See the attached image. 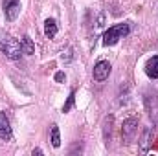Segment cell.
Listing matches in <instances>:
<instances>
[{
	"mask_svg": "<svg viewBox=\"0 0 158 156\" xmlns=\"http://www.w3.org/2000/svg\"><path fill=\"white\" fill-rule=\"evenodd\" d=\"M0 51L7 59H11V61H19L20 55H22V46H20L19 40L15 39V37H11L9 33L0 31Z\"/></svg>",
	"mask_w": 158,
	"mask_h": 156,
	"instance_id": "6da1fadb",
	"label": "cell"
},
{
	"mask_svg": "<svg viewBox=\"0 0 158 156\" xmlns=\"http://www.w3.org/2000/svg\"><path fill=\"white\" fill-rule=\"evenodd\" d=\"M129 33H131V24H129V22L114 24V26H110V28L103 33V44H105V46H114L119 39L127 37Z\"/></svg>",
	"mask_w": 158,
	"mask_h": 156,
	"instance_id": "7a4b0ae2",
	"label": "cell"
},
{
	"mask_svg": "<svg viewBox=\"0 0 158 156\" xmlns=\"http://www.w3.org/2000/svg\"><path fill=\"white\" fill-rule=\"evenodd\" d=\"M136 134H138V119H136V117H127V119L123 121V127H121L123 142H125L127 145L132 143L134 138H136Z\"/></svg>",
	"mask_w": 158,
	"mask_h": 156,
	"instance_id": "3957f363",
	"label": "cell"
},
{
	"mask_svg": "<svg viewBox=\"0 0 158 156\" xmlns=\"http://www.w3.org/2000/svg\"><path fill=\"white\" fill-rule=\"evenodd\" d=\"M4 15L7 20H15L20 13V0H2Z\"/></svg>",
	"mask_w": 158,
	"mask_h": 156,
	"instance_id": "277c9868",
	"label": "cell"
},
{
	"mask_svg": "<svg viewBox=\"0 0 158 156\" xmlns=\"http://www.w3.org/2000/svg\"><path fill=\"white\" fill-rule=\"evenodd\" d=\"M109 76H110V63L109 61H98L94 66V79L101 83V81L109 79Z\"/></svg>",
	"mask_w": 158,
	"mask_h": 156,
	"instance_id": "5b68a950",
	"label": "cell"
},
{
	"mask_svg": "<svg viewBox=\"0 0 158 156\" xmlns=\"http://www.w3.org/2000/svg\"><path fill=\"white\" fill-rule=\"evenodd\" d=\"M13 138V130H11V125H9V119L4 112H0V140L4 142H9Z\"/></svg>",
	"mask_w": 158,
	"mask_h": 156,
	"instance_id": "8992f818",
	"label": "cell"
},
{
	"mask_svg": "<svg viewBox=\"0 0 158 156\" xmlns=\"http://www.w3.org/2000/svg\"><path fill=\"white\" fill-rule=\"evenodd\" d=\"M145 74L149 79H158V55L151 57L145 64Z\"/></svg>",
	"mask_w": 158,
	"mask_h": 156,
	"instance_id": "52a82bcc",
	"label": "cell"
},
{
	"mask_svg": "<svg viewBox=\"0 0 158 156\" xmlns=\"http://www.w3.org/2000/svg\"><path fill=\"white\" fill-rule=\"evenodd\" d=\"M151 134H153L151 127H145V129H143V134H142V140H140V149H142V153H147V151H149V145H151Z\"/></svg>",
	"mask_w": 158,
	"mask_h": 156,
	"instance_id": "ba28073f",
	"label": "cell"
},
{
	"mask_svg": "<svg viewBox=\"0 0 158 156\" xmlns=\"http://www.w3.org/2000/svg\"><path fill=\"white\" fill-rule=\"evenodd\" d=\"M44 35H46L48 39H53V37L57 35V22H55L53 18H48V20L44 22Z\"/></svg>",
	"mask_w": 158,
	"mask_h": 156,
	"instance_id": "9c48e42d",
	"label": "cell"
},
{
	"mask_svg": "<svg viewBox=\"0 0 158 156\" xmlns=\"http://www.w3.org/2000/svg\"><path fill=\"white\" fill-rule=\"evenodd\" d=\"M20 46H22V53H26V55H33L35 53V44L28 35H24L20 39Z\"/></svg>",
	"mask_w": 158,
	"mask_h": 156,
	"instance_id": "30bf717a",
	"label": "cell"
},
{
	"mask_svg": "<svg viewBox=\"0 0 158 156\" xmlns=\"http://www.w3.org/2000/svg\"><path fill=\"white\" fill-rule=\"evenodd\" d=\"M50 142L53 147H61V134H59V127L57 125H52V130H50Z\"/></svg>",
	"mask_w": 158,
	"mask_h": 156,
	"instance_id": "8fae6325",
	"label": "cell"
},
{
	"mask_svg": "<svg viewBox=\"0 0 158 156\" xmlns=\"http://www.w3.org/2000/svg\"><path fill=\"white\" fill-rule=\"evenodd\" d=\"M110 130H112V116H109L105 119V132H103V138H105V143L109 145L110 142Z\"/></svg>",
	"mask_w": 158,
	"mask_h": 156,
	"instance_id": "7c38bea8",
	"label": "cell"
},
{
	"mask_svg": "<svg viewBox=\"0 0 158 156\" xmlns=\"http://www.w3.org/2000/svg\"><path fill=\"white\" fill-rule=\"evenodd\" d=\"M74 103H76V92L72 90L70 92V96H68V99H66V103H64V107H63V112L66 114V112H70V109L74 107Z\"/></svg>",
	"mask_w": 158,
	"mask_h": 156,
	"instance_id": "4fadbf2b",
	"label": "cell"
},
{
	"mask_svg": "<svg viewBox=\"0 0 158 156\" xmlns=\"http://www.w3.org/2000/svg\"><path fill=\"white\" fill-rule=\"evenodd\" d=\"M105 18H107V15H105V11H101V13L98 15V20H96V28H98V30H103V26H105Z\"/></svg>",
	"mask_w": 158,
	"mask_h": 156,
	"instance_id": "5bb4252c",
	"label": "cell"
},
{
	"mask_svg": "<svg viewBox=\"0 0 158 156\" xmlns=\"http://www.w3.org/2000/svg\"><path fill=\"white\" fill-rule=\"evenodd\" d=\"M72 57H74L72 48H66V51H63V55H61V61H63V63H70V61H72Z\"/></svg>",
	"mask_w": 158,
	"mask_h": 156,
	"instance_id": "9a60e30c",
	"label": "cell"
},
{
	"mask_svg": "<svg viewBox=\"0 0 158 156\" xmlns=\"http://www.w3.org/2000/svg\"><path fill=\"white\" fill-rule=\"evenodd\" d=\"M55 81H57V83H63V81H64V72H57V74H55Z\"/></svg>",
	"mask_w": 158,
	"mask_h": 156,
	"instance_id": "2e32d148",
	"label": "cell"
},
{
	"mask_svg": "<svg viewBox=\"0 0 158 156\" xmlns=\"http://www.w3.org/2000/svg\"><path fill=\"white\" fill-rule=\"evenodd\" d=\"M35 154H42V151H40V149H33V156Z\"/></svg>",
	"mask_w": 158,
	"mask_h": 156,
	"instance_id": "e0dca14e",
	"label": "cell"
}]
</instances>
